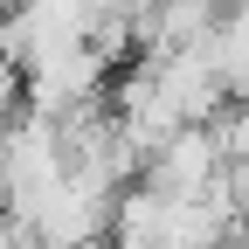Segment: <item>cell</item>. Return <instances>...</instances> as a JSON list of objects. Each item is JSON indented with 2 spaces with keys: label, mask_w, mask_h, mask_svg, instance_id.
Instances as JSON below:
<instances>
[{
  "label": "cell",
  "mask_w": 249,
  "mask_h": 249,
  "mask_svg": "<svg viewBox=\"0 0 249 249\" xmlns=\"http://www.w3.org/2000/svg\"><path fill=\"white\" fill-rule=\"evenodd\" d=\"M214 173H222V152H214L208 118L201 124H173V132L145 152V166H139V180L160 187V194H201Z\"/></svg>",
  "instance_id": "obj_1"
},
{
  "label": "cell",
  "mask_w": 249,
  "mask_h": 249,
  "mask_svg": "<svg viewBox=\"0 0 249 249\" xmlns=\"http://www.w3.org/2000/svg\"><path fill=\"white\" fill-rule=\"evenodd\" d=\"M152 83L166 90V104H173L180 124H201L214 104H222V83L208 76L201 42H194V49H160V55H152Z\"/></svg>",
  "instance_id": "obj_2"
},
{
  "label": "cell",
  "mask_w": 249,
  "mask_h": 249,
  "mask_svg": "<svg viewBox=\"0 0 249 249\" xmlns=\"http://www.w3.org/2000/svg\"><path fill=\"white\" fill-rule=\"evenodd\" d=\"M14 111H21V62L0 55V124H7Z\"/></svg>",
  "instance_id": "obj_3"
},
{
  "label": "cell",
  "mask_w": 249,
  "mask_h": 249,
  "mask_svg": "<svg viewBox=\"0 0 249 249\" xmlns=\"http://www.w3.org/2000/svg\"><path fill=\"white\" fill-rule=\"evenodd\" d=\"M0 249H28V235H21V229L7 222V214H0Z\"/></svg>",
  "instance_id": "obj_4"
},
{
  "label": "cell",
  "mask_w": 249,
  "mask_h": 249,
  "mask_svg": "<svg viewBox=\"0 0 249 249\" xmlns=\"http://www.w3.org/2000/svg\"><path fill=\"white\" fill-rule=\"evenodd\" d=\"M0 194H7V139H0Z\"/></svg>",
  "instance_id": "obj_5"
},
{
  "label": "cell",
  "mask_w": 249,
  "mask_h": 249,
  "mask_svg": "<svg viewBox=\"0 0 249 249\" xmlns=\"http://www.w3.org/2000/svg\"><path fill=\"white\" fill-rule=\"evenodd\" d=\"M14 7H21V0H0V14H14Z\"/></svg>",
  "instance_id": "obj_6"
}]
</instances>
